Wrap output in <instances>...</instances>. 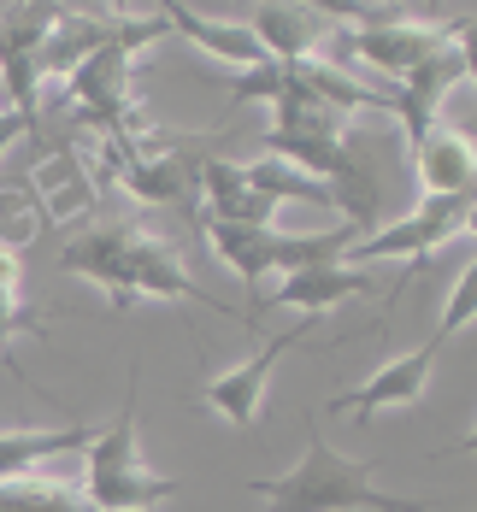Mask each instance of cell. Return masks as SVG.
I'll return each mask as SVG.
<instances>
[{
  "mask_svg": "<svg viewBox=\"0 0 477 512\" xmlns=\"http://www.w3.org/2000/svg\"><path fill=\"white\" fill-rule=\"evenodd\" d=\"M383 460H348L318 436V418L307 430V454L283 477H254L248 489L271 501V512H430V495H389L377 489Z\"/></svg>",
  "mask_w": 477,
  "mask_h": 512,
  "instance_id": "1",
  "label": "cell"
},
{
  "mask_svg": "<svg viewBox=\"0 0 477 512\" xmlns=\"http://www.w3.org/2000/svg\"><path fill=\"white\" fill-rule=\"evenodd\" d=\"M177 495V477H154L136 454V371H130V401L106 424L89 448V477H83V501L95 512H148Z\"/></svg>",
  "mask_w": 477,
  "mask_h": 512,
  "instance_id": "2",
  "label": "cell"
},
{
  "mask_svg": "<svg viewBox=\"0 0 477 512\" xmlns=\"http://www.w3.org/2000/svg\"><path fill=\"white\" fill-rule=\"evenodd\" d=\"M472 206H477V195H430V201H419L407 218H395V224H383V230H371V236H354L348 254H342V265H348V271H366V265H383V259L424 265L442 242H454V236L472 230Z\"/></svg>",
  "mask_w": 477,
  "mask_h": 512,
  "instance_id": "3",
  "label": "cell"
},
{
  "mask_svg": "<svg viewBox=\"0 0 477 512\" xmlns=\"http://www.w3.org/2000/svg\"><path fill=\"white\" fill-rule=\"evenodd\" d=\"M336 18H354V30H342L348 36V53H360L371 71H383L389 83H401L413 65H424L430 53H442L454 36L448 30H436V24H419L407 6H330ZM324 12V18H330Z\"/></svg>",
  "mask_w": 477,
  "mask_h": 512,
  "instance_id": "4",
  "label": "cell"
},
{
  "mask_svg": "<svg viewBox=\"0 0 477 512\" xmlns=\"http://www.w3.org/2000/svg\"><path fill=\"white\" fill-rule=\"evenodd\" d=\"M65 6H6L0 12V89L18 118H36V83H42V48Z\"/></svg>",
  "mask_w": 477,
  "mask_h": 512,
  "instance_id": "5",
  "label": "cell"
},
{
  "mask_svg": "<svg viewBox=\"0 0 477 512\" xmlns=\"http://www.w3.org/2000/svg\"><path fill=\"white\" fill-rule=\"evenodd\" d=\"M318 318H295L283 336H265L260 354H248L242 365H230V371H218L207 383V407L218 418H230L236 430H254L260 424V401H265V383H271V371H277V359L289 354V348H301L307 336H313Z\"/></svg>",
  "mask_w": 477,
  "mask_h": 512,
  "instance_id": "6",
  "label": "cell"
},
{
  "mask_svg": "<svg viewBox=\"0 0 477 512\" xmlns=\"http://www.w3.org/2000/svg\"><path fill=\"white\" fill-rule=\"evenodd\" d=\"M472 71V59H466V48H448L430 53L424 65H413L401 83H389L383 89V112H395L401 118V130H407V142H419V136H430L436 130V106L448 101V89L460 83Z\"/></svg>",
  "mask_w": 477,
  "mask_h": 512,
  "instance_id": "7",
  "label": "cell"
},
{
  "mask_svg": "<svg viewBox=\"0 0 477 512\" xmlns=\"http://www.w3.org/2000/svg\"><path fill=\"white\" fill-rule=\"evenodd\" d=\"M436 354H442L436 342H419L413 354L383 359L366 383H354V389L330 395V401H324V412H354V418H371V412H383V407H413V401L424 395V383H430V365H436Z\"/></svg>",
  "mask_w": 477,
  "mask_h": 512,
  "instance_id": "8",
  "label": "cell"
},
{
  "mask_svg": "<svg viewBox=\"0 0 477 512\" xmlns=\"http://www.w3.org/2000/svg\"><path fill=\"white\" fill-rule=\"evenodd\" d=\"M130 236H136V224H101V230H83L77 242H65V254H59L65 271L101 283L112 312H130V301H136V283H130Z\"/></svg>",
  "mask_w": 477,
  "mask_h": 512,
  "instance_id": "9",
  "label": "cell"
},
{
  "mask_svg": "<svg viewBox=\"0 0 477 512\" xmlns=\"http://www.w3.org/2000/svg\"><path fill=\"white\" fill-rule=\"evenodd\" d=\"M130 283H136V301H142V295H159V301H201V307L224 312V318H242L236 307H224L218 295H207V289L183 271L177 248L159 242V236H148V230L130 236Z\"/></svg>",
  "mask_w": 477,
  "mask_h": 512,
  "instance_id": "10",
  "label": "cell"
},
{
  "mask_svg": "<svg viewBox=\"0 0 477 512\" xmlns=\"http://www.w3.org/2000/svg\"><path fill=\"white\" fill-rule=\"evenodd\" d=\"M371 295V271H348V265H307V271H289L265 307H289V312H307V318H324V312L348 307Z\"/></svg>",
  "mask_w": 477,
  "mask_h": 512,
  "instance_id": "11",
  "label": "cell"
},
{
  "mask_svg": "<svg viewBox=\"0 0 477 512\" xmlns=\"http://www.w3.org/2000/svg\"><path fill=\"white\" fill-rule=\"evenodd\" d=\"M413 171L424 183V201L430 195H477V154H472V136L460 130H430L413 142Z\"/></svg>",
  "mask_w": 477,
  "mask_h": 512,
  "instance_id": "12",
  "label": "cell"
},
{
  "mask_svg": "<svg viewBox=\"0 0 477 512\" xmlns=\"http://www.w3.org/2000/svg\"><path fill=\"white\" fill-rule=\"evenodd\" d=\"M159 18H165V30H183L195 48H207L212 59H224V65H236V71H254V65L265 59V48L254 42V30H248V24L207 18V12H195V6H165Z\"/></svg>",
  "mask_w": 477,
  "mask_h": 512,
  "instance_id": "13",
  "label": "cell"
},
{
  "mask_svg": "<svg viewBox=\"0 0 477 512\" xmlns=\"http://www.w3.org/2000/svg\"><path fill=\"white\" fill-rule=\"evenodd\" d=\"M248 30L265 48V59L295 65V59H313L318 36H324V12H313V6H254Z\"/></svg>",
  "mask_w": 477,
  "mask_h": 512,
  "instance_id": "14",
  "label": "cell"
},
{
  "mask_svg": "<svg viewBox=\"0 0 477 512\" xmlns=\"http://www.w3.org/2000/svg\"><path fill=\"white\" fill-rule=\"evenodd\" d=\"M95 436H101L95 424H71V430H6L0 436V483L36 477V465L59 460V454H89Z\"/></svg>",
  "mask_w": 477,
  "mask_h": 512,
  "instance_id": "15",
  "label": "cell"
},
{
  "mask_svg": "<svg viewBox=\"0 0 477 512\" xmlns=\"http://www.w3.org/2000/svg\"><path fill=\"white\" fill-rule=\"evenodd\" d=\"M65 83H71V101L83 106L89 118H118V106H124V83H130V53L106 42V48L89 53Z\"/></svg>",
  "mask_w": 477,
  "mask_h": 512,
  "instance_id": "16",
  "label": "cell"
},
{
  "mask_svg": "<svg viewBox=\"0 0 477 512\" xmlns=\"http://www.w3.org/2000/svg\"><path fill=\"white\" fill-rule=\"evenodd\" d=\"M348 242H354V230L348 224H330V230H271L265 236V271H307V265H342L348 254Z\"/></svg>",
  "mask_w": 477,
  "mask_h": 512,
  "instance_id": "17",
  "label": "cell"
},
{
  "mask_svg": "<svg viewBox=\"0 0 477 512\" xmlns=\"http://www.w3.org/2000/svg\"><path fill=\"white\" fill-rule=\"evenodd\" d=\"M207 224V242H212V254L224 259L242 283H248V295H254V307L248 312H260V277H265V236L271 230H260V224H224V218H201Z\"/></svg>",
  "mask_w": 477,
  "mask_h": 512,
  "instance_id": "18",
  "label": "cell"
},
{
  "mask_svg": "<svg viewBox=\"0 0 477 512\" xmlns=\"http://www.w3.org/2000/svg\"><path fill=\"white\" fill-rule=\"evenodd\" d=\"M124 189L148 206L183 201L189 195V165L177 154H130L124 159Z\"/></svg>",
  "mask_w": 477,
  "mask_h": 512,
  "instance_id": "19",
  "label": "cell"
},
{
  "mask_svg": "<svg viewBox=\"0 0 477 512\" xmlns=\"http://www.w3.org/2000/svg\"><path fill=\"white\" fill-rule=\"evenodd\" d=\"M242 183L260 195V201H313V206H336L330 201V189L313 183V177H301L295 165H283V159H254V165H242Z\"/></svg>",
  "mask_w": 477,
  "mask_h": 512,
  "instance_id": "20",
  "label": "cell"
},
{
  "mask_svg": "<svg viewBox=\"0 0 477 512\" xmlns=\"http://www.w3.org/2000/svg\"><path fill=\"white\" fill-rule=\"evenodd\" d=\"M0 512H95V507L77 489H65V483L12 477V483H0Z\"/></svg>",
  "mask_w": 477,
  "mask_h": 512,
  "instance_id": "21",
  "label": "cell"
},
{
  "mask_svg": "<svg viewBox=\"0 0 477 512\" xmlns=\"http://www.w3.org/2000/svg\"><path fill=\"white\" fill-rule=\"evenodd\" d=\"M472 312H477V271H460V283H454V295H448V307H442V324H436V348H448L466 324H472Z\"/></svg>",
  "mask_w": 477,
  "mask_h": 512,
  "instance_id": "22",
  "label": "cell"
},
{
  "mask_svg": "<svg viewBox=\"0 0 477 512\" xmlns=\"http://www.w3.org/2000/svg\"><path fill=\"white\" fill-rule=\"evenodd\" d=\"M30 124H36V118H18V112H0V154H6V148H12V142H18V136L30 130Z\"/></svg>",
  "mask_w": 477,
  "mask_h": 512,
  "instance_id": "23",
  "label": "cell"
}]
</instances>
